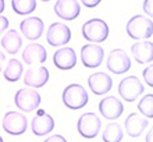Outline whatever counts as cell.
Listing matches in <instances>:
<instances>
[{
    "instance_id": "cell-1",
    "label": "cell",
    "mask_w": 153,
    "mask_h": 142,
    "mask_svg": "<svg viewBox=\"0 0 153 142\" xmlns=\"http://www.w3.org/2000/svg\"><path fill=\"white\" fill-rule=\"evenodd\" d=\"M127 35L135 41L139 39H150L153 33V22L152 18L145 16H134L129 18L125 27Z\"/></svg>"
},
{
    "instance_id": "cell-2",
    "label": "cell",
    "mask_w": 153,
    "mask_h": 142,
    "mask_svg": "<svg viewBox=\"0 0 153 142\" xmlns=\"http://www.w3.org/2000/svg\"><path fill=\"white\" fill-rule=\"evenodd\" d=\"M63 103L71 110H79L84 106H86L89 100L88 92L79 84H70L64 88L63 95H61Z\"/></svg>"
},
{
    "instance_id": "cell-3",
    "label": "cell",
    "mask_w": 153,
    "mask_h": 142,
    "mask_svg": "<svg viewBox=\"0 0 153 142\" xmlns=\"http://www.w3.org/2000/svg\"><path fill=\"white\" fill-rule=\"evenodd\" d=\"M82 36L93 45L105 42L109 36V25L102 18H91L82 25Z\"/></svg>"
},
{
    "instance_id": "cell-4",
    "label": "cell",
    "mask_w": 153,
    "mask_h": 142,
    "mask_svg": "<svg viewBox=\"0 0 153 142\" xmlns=\"http://www.w3.org/2000/svg\"><path fill=\"white\" fill-rule=\"evenodd\" d=\"M14 103L21 112L31 113L36 110L40 105V95L38 91L32 88H22L18 89L14 95Z\"/></svg>"
},
{
    "instance_id": "cell-5",
    "label": "cell",
    "mask_w": 153,
    "mask_h": 142,
    "mask_svg": "<svg viewBox=\"0 0 153 142\" xmlns=\"http://www.w3.org/2000/svg\"><path fill=\"white\" fill-rule=\"evenodd\" d=\"M100 128H102L100 118L92 112L84 113L82 116H79L78 121H76V130H78L81 137H84L86 139L96 138L97 134L100 132Z\"/></svg>"
},
{
    "instance_id": "cell-6",
    "label": "cell",
    "mask_w": 153,
    "mask_h": 142,
    "mask_svg": "<svg viewBox=\"0 0 153 142\" xmlns=\"http://www.w3.org/2000/svg\"><path fill=\"white\" fill-rule=\"evenodd\" d=\"M118 94L125 102H135L138 96L143 94V85L138 77L128 75L123 78L118 84Z\"/></svg>"
},
{
    "instance_id": "cell-7",
    "label": "cell",
    "mask_w": 153,
    "mask_h": 142,
    "mask_svg": "<svg viewBox=\"0 0 153 142\" xmlns=\"http://www.w3.org/2000/svg\"><path fill=\"white\" fill-rule=\"evenodd\" d=\"M28 128V120L24 113L7 112L3 117V130L10 135H22Z\"/></svg>"
},
{
    "instance_id": "cell-8",
    "label": "cell",
    "mask_w": 153,
    "mask_h": 142,
    "mask_svg": "<svg viewBox=\"0 0 153 142\" xmlns=\"http://www.w3.org/2000/svg\"><path fill=\"white\" fill-rule=\"evenodd\" d=\"M107 70L113 74H124L131 68V59L124 49H113L106 61Z\"/></svg>"
},
{
    "instance_id": "cell-9",
    "label": "cell",
    "mask_w": 153,
    "mask_h": 142,
    "mask_svg": "<svg viewBox=\"0 0 153 142\" xmlns=\"http://www.w3.org/2000/svg\"><path fill=\"white\" fill-rule=\"evenodd\" d=\"M46 41L50 46L59 48V46H64L71 41V29L65 24L61 22H53L48 29L46 33Z\"/></svg>"
},
{
    "instance_id": "cell-10",
    "label": "cell",
    "mask_w": 153,
    "mask_h": 142,
    "mask_svg": "<svg viewBox=\"0 0 153 142\" xmlns=\"http://www.w3.org/2000/svg\"><path fill=\"white\" fill-rule=\"evenodd\" d=\"M105 50L102 46L86 43L81 48V60L86 68H96L103 63Z\"/></svg>"
},
{
    "instance_id": "cell-11",
    "label": "cell",
    "mask_w": 153,
    "mask_h": 142,
    "mask_svg": "<svg viewBox=\"0 0 153 142\" xmlns=\"http://www.w3.org/2000/svg\"><path fill=\"white\" fill-rule=\"evenodd\" d=\"M99 112L107 120H117L124 113V106L116 96H106L99 102Z\"/></svg>"
},
{
    "instance_id": "cell-12",
    "label": "cell",
    "mask_w": 153,
    "mask_h": 142,
    "mask_svg": "<svg viewBox=\"0 0 153 142\" xmlns=\"http://www.w3.org/2000/svg\"><path fill=\"white\" fill-rule=\"evenodd\" d=\"M20 29L27 39L36 41L43 35L45 24L39 17H28L20 22Z\"/></svg>"
},
{
    "instance_id": "cell-13",
    "label": "cell",
    "mask_w": 153,
    "mask_h": 142,
    "mask_svg": "<svg viewBox=\"0 0 153 142\" xmlns=\"http://www.w3.org/2000/svg\"><path fill=\"white\" fill-rule=\"evenodd\" d=\"M53 128H54V120L50 114L45 113L43 110H39L31 121V130L36 137L49 135L53 131Z\"/></svg>"
},
{
    "instance_id": "cell-14",
    "label": "cell",
    "mask_w": 153,
    "mask_h": 142,
    "mask_svg": "<svg viewBox=\"0 0 153 142\" xmlns=\"http://www.w3.org/2000/svg\"><path fill=\"white\" fill-rule=\"evenodd\" d=\"M81 13V4L75 0H59L54 4V14L61 20H75Z\"/></svg>"
},
{
    "instance_id": "cell-15",
    "label": "cell",
    "mask_w": 153,
    "mask_h": 142,
    "mask_svg": "<svg viewBox=\"0 0 153 142\" xmlns=\"http://www.w3.org/2000/svg\"><path fill=\"white\" fill-rule=\"evenodd\" d=\"M149 126V121L148 118L142 117L139 113H131L127 116L124 121V127L125 131H127V135L132 137V138H138L141 137L142 132L148 128Z\"/></svg>"
},
{
    "instance_id": "cell-16",
    "label": "cell",
    "mask_w": 153,
    "mask_h": 142,
    "mask_svg": "<svg viewBox=\"0 0 153 142\" xmlns=\"http://www.w3.org/2000/svg\"><path fill=\"white\" fill-rule=\"evenodd\" d=\"M53 63L60 70H71L76 64V53L73 48H60L53 54Z\"/></svg>"
},
{
    "instance_id": "cell-17",
    "label": "cell",
    "mask_w": 153,
    "mask_h": 142,
    "mask_svg": "<svg viewBox=\"0 0 153 142\" xmlns=\"http://www.w3.org/2000/svg\"><path fill=\"white\" fill-rule=\"evenodd\" d=\"M88 85L95 95H105L107 94L111 86H113V80L109 74L106 73H95L89 75L88 78Z\"/></svg>"
},
{
    "instance_id": "cell-18",
    "label": "cell",
    "mask_w": 153,
    "mask_h": 142,
    "mask_svg": "<svg viewBox=\"0 0 153 142\" xmlns=\"http://www.w3.org/2000/svg\"><path fill=\"white\" fill-rule=\"evenodd\" d=\"M49 81V70L46 67L28 68L24 75V84L29 88H42Z\"/></svg>"
},
{
    "instance_id": "cell-19",
    "label": "cell",
    "mask_w": 153,
    "mask_h": 142,
    "mask_svg": "<svg viewBox=\"0 0 153 142\" xmlns=\"http://www.w3.org/2000/svg\"><path fill=\"white\" fill-rule=\"evenodd\" d=\"M131 53L137 63L148 64L153 61V43L152 41H138L131 46Z\"/></svg>"
},
{
    "instance_id": "cell-20",
    "label": "cell",
    "mask_w": 153,
    "mask_h": 142,
    "mask_svg": "<svg viewBox=\"0 0 153 142\" xmlns=\"http://www.w3.org/2000/svg\"><path fill=\"white\" fill-rule=\"evenodd\" d=\"M48 59V52L40 43H29L22 52V60L27 64H42Z\"/></svg>"
},
{
    "instance_id": "cell-21",
    "label": "cell",
    "mask_w": 153,
    "mask_h": 142,
    "mask_svg": "<svg viewBox=\"0 0 153 142\" xmlns=\"http://www.w3.org/2000/svg\"><path fill=\"white\" fill-rule=\"evenodd\" d=\"M22 46V38L16 29H8L1 38V48L8 53V54H16L20 52Z\"/></svg>"
},
{
    "instance_id": "cell-22",
    "label": "cell",
    "mask_w": 153,
    "mask_h": 142,
    "mask_svg": "<svg viewBox=\"0 0 153 142\" xmlns=\"http://www.w3.org/2000/svg\"><path fill=\"white\" fill-rule=\"evenodd\" d=\"M22 73H24V67L21 64V61L17 59H10L3 71V75L4 80H7L8 82H17L21 78Z\"/></svg>"
},
{
    "instance_id": "cell-23",
    "label": "cell",
    "mask_w": 153,
    "mask_h": 142,
    "mask_svg": "<svg viewBox=\"0 0 153 142\" xmlns=\"http://www.w3.org/2000/svg\"><path fill=\"white\" fill-rule=\"evenodd\" d=\"M124 138V132L120 124L117 123H109L103 130L102 139L103 142H121Z\"/></svg>"
},
{
    "instance_id": "cell-24",
    "label": "cell",
    "mask_w": 153,
    "mask_h": 142,
    "mask_svg": "<svg viewBox=\"0 0 153 142\" xmlns=\"http://www.w3.org/2000/svg\"><path fill=\"white\" fill-rule=\"evenodd\" d=\"M13 10L20 16H28L35 11L36 1L35 0H13L11 1Z\"/></svg>"
},
{
    "instance_id": "cell-25",
    "label": "cell",
    "mask_w": 153,
    "mask_h": 142,
    "mask_svg": "<svg viewBox=\"0 0 153 142\" xmlns=\"http://www.w3.org/2000/svg\"><path fill=\"white\" fill-rule=\"evenodd\" d=\"M138 110L141 112L145 118H152L153 117V95H145L141 99V102L138 103Z\"/></svg>"
},
{
    "instance_id": "cell-26",
    "label": "cell",
    "mask_w": 153,
    "mask_h": 142,
    "mask_svg": "<svg viewBox=\"0 0 153 142\" xmlns=\"http://www.w3.org/2000/svg\"><path fill=\"white\" fill-rule=\"evenodd\" d=\"M143 80L146 81V84L149 86H153V67L149 65L143 70Z\"/></svg>"
},
{
    "instance_id": "cell-27",
    "label": "cell",
    "mask_w": 153,
    "mask_h": 142,
    "mask_svg": "<svg viewBox=\"0 0 153 142\" xmlns=\"http://www.w3.org/2000/svg\"><path fill=\"white\" fill-rule=\"evenodd\" d=\"M43 142H67V139H65L63 135L57 134V135H50V137H48Z\"/></svg>"
},
{
    "instance_id": "cell-28",
    "label": "cell",
    "mask_w": 153,
    "mask_h": 142,
    "mask_svg": "<svg viewBox=\"0 0 153 142\" xmlns=\"http://www.w3.org/2000/svg\"><path fill=\"white\" fill-rule=\"evenodd\" d=\"M7 28H8V20L4 16H0V35H3Z\"/></svg>"
},
{
    "instance_id": "cell-29",
    "label": "cell",
    "mask_w": 153,
    "mask_h": 142,
    "mask_svg": "<svg viewBox=\"0 0 153 142\" xmlns=\"http://www.w3.org/2000/svg\"><path fill=\"white\" fill-rule=\"evenodd\" d=\"M152 4H153V1L152 0H146L145 3H143V11L149 16V18H152V16H153V13H152Z\"/></svg>"
},
{
    "instance_id": "cell-30",
    "label": "cell",
    "mask_w": 153,
    "mask_h": 142,
    "mask_svg": "<svg viewBox=\"0 0 153 142\" xmlns=\"http://www.w3.org/2000/svg\"><path fill=\"white\" fill-rule=\"evenodd\" d=\"M100 3V0H84V1H82V4H84L85 7H96L97 4Z\"/></svg>"
},
{
    "instance_id": "cell-31",
    "label": "cell",
    "mask_w": 153,
    "mask_h": 142,
    "mask_svg": "<svg viewBox=\"0 0 153 142\" xmlns=\"http://www.w3.org/2000/svg\"><path fill=\"white\" fill-rule=\"evenodd\" d=\"M4 60H6V56H4V53L1 52V50H0V73H1V70H3Z\"/></svg>"
},
{
    "instance_id": "cell-32",
    "label": "cell",
    "mask_w": 153,
    "mask_h": 142,
    "mask_svg": "<svg viewBox=\"0 0 153 142\" xmlns=\"http://www.w3.org/2000/svg\"><path fill=\"white\" fill-rule=\"evenodd\" d=\"M152 135H153V130L150 128L149 132H148V135H146V142H152Z\"/></svg>"
},
{
    "instance_id": "cell-33",
    "label": "cell",
    "mask_w": 153,
    "mask_h": 142,
    "mask_svg": "<svg viewBox=\"0 0 153 142\" xmlns=\"http://www.w3.org/2000/svg\"><path fill=\"white\" fill-rule=\"evenodd\" d=\"M4 7H6V3H4L3 0H0V13H3Z\"/></svg>"
},
{
    "instance_id": "cell-34",
    "label": "cell",
    "mask_w": 153,
    "mask_h": 142,
    "mask_svg": "<svg viewBox=\"0 0 153 142\" xmlns=\"http://www.w3.org/2000/svg\"><path fill=\"white\" fill-rule=\"evenodd\" d=\"M0 142H4V141H3V138H1V137H0Z\"/></svg>"
}]
</instances>
